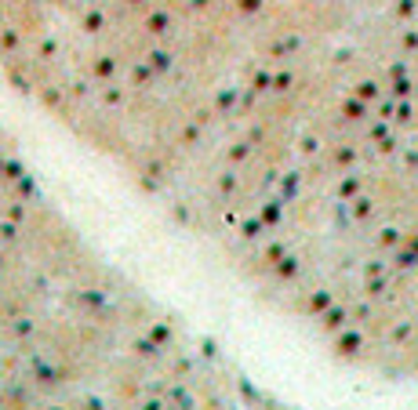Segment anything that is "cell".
Instances as JSON below:
<instances>
[{
  "instance_id": "obj_1",
  "label": "cell",
  "mask_w": 418,
  "mask_h": 410,
  "mask_svg": "<svg viewBox=\"0 0 418 410\" xmlns=\"http://www.w3.org/2000/svg\"><path fill=\"white\" fill-rule=\"evenodd\" d=\"M244 374L84 240L0 124V410H240Z\"/></svg>"
}]
</instances>
